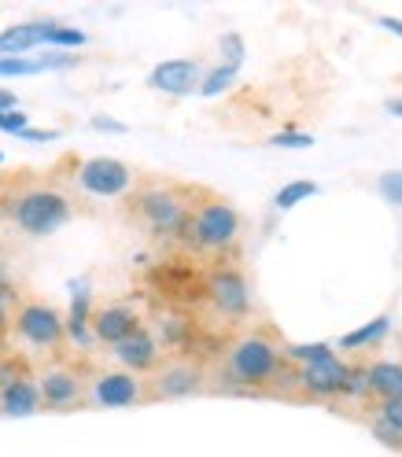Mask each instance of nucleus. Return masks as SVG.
I'll list each match as a JSON object with an SVG mask.
<instances>
[{
	"instance_id": "26",
	"label": "nucleus",
	"mask_w": 402,
	"mask_h": 457,
	"mask_svg": "<svg viewBox=\"0 0 402 457\" xmlns=\"http://www.w3.org/2000/svg\"><path fill=\"white\" fill-rule=\"evenodd\" d=\"M218 52H222V63L225 67H237L240 71V63H244V37L240 34H222L218 37Z\"/></svg>"
},
{
	"instance_id": "39",
	"label": "nucleus",
	"mask_w": 402,
	"mask_h": 457,
	"mask_svg": "<svg viewBox=\"0 0 402 457\" xmlns=\"http://www.w3.org/2000/svg\"><path fill=\"white\" fill-rule=\"evenodd\" d=\"M0 244H4V221H0Z\"/></svg>"
},
{
	"instance_id": "36",
	"label": "nucleus",
	"mask_w": 402,
	"mask_h": 457,
	"mask_svg": "<svg viewBox=\"0 0 402 457\" xmlns=\"http://www.w3.org/2000/svg\"><path fill=\"white\" fill-rule=\"evenodd\" d=\"M19 104H15V93L12 89H0V114H4V111H15Z\"/></svg>"
},
{
	"instance_id": "14",
	"label": "nucleus",
	"mask_w": 402,
	"mask_h": 457,
	"mask_svg": "<svg viewBox=\"0 0 402 457\" xmlns=\"http://www.w3.org/2000/svg\"><path fill=\"white\" fill-rule=\"evenodd\" d=\"M204 81V63L199 60H163L148 74V89L166 93V96H188Z\"/></svg>"
},
{
	"instance_id": "34",
	"label": "nucleus",
	"mask_w": 402,
	"mask_h": 457,
	"mask_svg": "<svg viewBox=\"0 0 402 457\" xmlns=\"http://www.w3.org/2000/svg\"><path fill=\"white\" fill-rule=\"evenodd\" d=\"M89 126L100 129V133H126V126H122V122H114V119H107V114H96Z\"/></svg>"
},
{
	"instance_id": "35",
	"label": "nucleus",
	"mask_w": 402,
	"mask_h": 457,
	"mask_svg": "<svg viewBox=\"0 0 402 457\" xmlns=\"http://www.w3.org/2000/svg\"><path fill=\"white\" fill-rule=\"evenodd\" d=\"M377 22L384 26V30H388V34H395V37H402V19H395V15H381Z\"/></svg>"
},
{
	"instance_id": "4",
	"label": "nucleus",
	"mask_w": 402,
	"mask_h": 457,
	"mask_svg": "<svg viewBox=\"0 0 402 457\" xmlns=\"http://www.w3.org/2000/svg\"><path fill=\"white\" fill-rule=\"evenodd\" d=\"M240 237H244L240 211L229 204V199L199 188L192 214H188V225H185V237H181L178 247H185L188 254H196V259L229 262L240 247Z\"/></svg>"
},
{
	"instance_id": "20",
	"label": "nucleus",
	"mask_w": 402,
	"mask_h": 457,
	"mask_svg": "<svg viewBox=\"0 0 402 457\" xmlns=\"http://www.w3.org/2000/svg\"><path fill=\"white\" fill-rule=\"evenodd\" d=\"M343 398L365 403L369 395V361H348V380H343Z\"/></svg>"
},
{
	"instance_id": "11",
	"label": "nucleus",
	"mask_w": 402,
	"mask_h": 457,
	"mask_svg": "<svg viewBox=\"0 0 402 457\" xmlns=\"http://www.w3.org/2000/svg\"><path fill=\"white\" fill-rule=\"evenodd\" d=\"M343 380H348V361L339 354H329L296 369L292 395L310 398V403H332V398H343Z\"/></svg>"
},
{
	"instance_id": "24",
	"label": "nucleus",
	"mask_w": 402,
	"mask_h": 457,
	"mask_svg": "<svg viewBox=\"0 0 402 457\" xmlns=\"http://www.w3.org/2000/svg\"><path fill=\"white\" fill-rule=\"evenodd\" d=\"M45 74L41 60H22V55H0V78H30Z\"/></svg>"
},
{
	"instance_id": "21",
	"label": "nucleus",
	"mask_w": 402,
	"mask_h": 457,
	"mask_svg": "<svg viewBox=\"0 0 402 457\" xmlns=\"http://www.w3.org/2000/svg\"><path fill=\"white\" fill-rule=\"evenodd\" d=\"M85 41V30H78V26H67V22H55V19H48V30H45V45H52V48H81Z\"/></svg>"
},
{
	"instance_id": "15",
	"label": "nucleus",
	"mask_w": 402,
	"mask_h": 457,
	"mask_svg": "<svg viewBox=\"0 0 402 457\" xmlns=\"http://www.w3.org/2000/svg\"><path fill=\"white\" fill-rule=\"evenodd\" d=\"M34 413H41V395H38V377L26 373L0 391V417H34Z\"/></svg>"
},
{
	"instance_id": "13",
	"label": "nucleus",
	"mask_w": 402,
	"mask_h": 457,
	"mask_svg": "<svg viewBox=\"0 0 402 457\" xmlns=\"http://www.w3.org/2000/svg\"><path fill=\"white\" fill-rule=\"evenodd\" d=\"M140 325V310L133 303H104L93 310V321H89V332L100 347H114V343H122L126 336H133Z\"/></svg>"
},
{
	"instance_id": "10",
	"label": "nucleus",
	"mask_w": 402,
	"mask_h": 457,
	"mask_svg": "<svg viewBox=\"0 0 402 457\" xmlns=\"http://www.w3.org/2000/svg\"><path fill=\"white\" fill-rule=\"evenodd\" d=\"M140 403H148V380L126 373V369H100V373L89 377V387H85V406L130 410Z\"/></svg>"
},
{
	"instance_id": "33",
	"label": "nucleus",
	"mask_w": 402,
	"mask_h": 457,
	"mask_svg": "<svg viewBox=\"0 0 402 457\" xmlns=\"http://www.w3.org/2000/svg\"><path fill=\"white\" fill-rule=\"evenodd\" d=\"M19 137L22 140H34V145H52V140H60V133H55V129H34V126L22 129Z\"/></svg>"
},
{
	"instance_id": "37",
	"label": "nucleus",
	"mask_w": 402,
	"mask_h": 457,
	"mask_svg": "<svg viewBox=\"0 0 402 457\" xmlns=\"http://www.w3.org/2000/svg\"><path fill=\"white\" fill-rule=\"evenodd\" d=\"M384 111H388V114H395V119H402V100H388V104H384Z\"/></svg>"
},
{
	"instance_id": "30",
	"label": "nucleus",
	"mask_w": 402,
	"mask_h": 457,
	"mask_svg": "<svg viewBox=\"0 0 402 457\" xmlns=\"http://www.w3.org/2000/svg\"><path fill=\"white\" fill-rule=\"evenodd\" d=\"M377 417H381L384 424H391L395 432L402 436V395H398V398H388V403H377Z\"/></svg>"
},
{
	"instance_id": "17",
	"label": "nucleus",
	"mask_w": 402,
	"mask_h": 457,
	"mask_svg": "<svg viewBox=\"0 0 402 457\" xmlns=\"http://www.w3.org/2000/svg\"><path fill=\"white\" fill-rule=\"evenodd\" d=\"M391 325H395L391 313H381V318H373L369 325H362V328H355V332H348V336H339L336 347H339V351H351V354H362V351H369V347H381V343L391 336Z\"/></svg>"
},
{
	"instance_id": "16",
	"label": "nucleus",
	"mask_w": 402,
	"mask_h": 457,
	"mask_svg": "<svg viewBox=\"0 0 402 457\" xmlns=\"http://www.w3.org/2000/svg\"><path fill=\"white\" fill-rule=\"evenodd\" d=\"M48 19H30V22H15L8 30H0V55H26L45 45Z\"/></svg>"
},
{
	"instance_id": "3",
	"label": "nucleus",
	"mask_w": 402,
	"mask_h": 457,
	"mask_svg": "<svg viewBox=\"0 0 402 457\" xmlns=\"http://www.w3.org/2000/svg\"><path fill=\"white\" fill-rule=\"evenodd\" d=\"M199 188L178 181H140L137 192L126 199L130 218L140 225V233L155 244H181L185 225L192 214Z\"/></svg>"
},
{
	"instance_id": "12",
	"label": "nucleus",
	"mask_w": 402,
	"mask_h": 457,
	"mask_svg": "<svg viewBox=\"0 0 402 457\" xmlns=\"http://www.w3.org/2000/svg\"><path fill=\"white\" fill-rule=\"evenodd\" d=\"M111 358H114V369H126V373H133V377H152L166 354L159 347V339L152 336V328L140 325L133 336H126L122 343H114Z\"/></svg>"
},
{
	"instance_id": "28",
	"label": "nucleus",
	"mask_w": 402,
	"mask_h": 457,
	"mask_svg": "<svg viewBox=\"0 0 402 457\" xmlns=\"http://www.w3.org/2000/svg\"><path fill=\"white\" fill-rule=\"evenodd\" d=\"M369 432H373V436H377V443H384L388 450H402V436L395 432V428H391V424H384V420H381L377 413H373V417H369Z\"/></svg>"
},
{
	"instance_id": "38",
	"label": "nucleus",
	"mask_w": 402,
	"mask_h": 457,
	"mask_svg": "<svg viewBox=\"0 0 402 457\" xmlns=\"http://www.w3.org/2000/svg\"><path fill=\"white\" fill-rule=\"evenodd\" d=\"M0 292H15V284H12V277L4 270H0Z\"/></svg>"
},
{
	"instance_id": "23",
	"label": "nucleus",
	"mask_w": 402,
	"mask_h": 457,
	"mask_svg": "<svg viewBox=\"0 0 402 457\" xmlns=\"http://www.w3.org/2000/svg\"><path fill=\"white\" fill-rule=\"evenodd\" d=\"M310 195H318V185H314V181H289L273 195V207L277 211H292V207H299L303 199H310Z\"/></svg>"
},
{
	"instance_id": "31",
	"label": "nucleus",
	"mask_w": 402,
	"mask_h": 457,
	"mask_svg": "<svg viewBox=\"0 0 402 457\" xmlns=\"http://www.w3.org/2000/svg\"><path fill=\"white\" fill-rule=\"evenodd\" d=\"M22 129H30V114H26L22 107L0 114V133H15V137H19Z\"/></svg>"
},
{
	"instance_id": "27",
	"label": "nucleus",
	"mask_w": 402,
	"mask_h": 457,
	"mask_svg": "<svg viewBox=\"0 0 402 457\" xmlns=\"http://www.w3.org/2000/svg\"><path fill=\"white\" fill-rule=\"evenodd\" d=\"M30 373V365H26V358H15V354H0V391H4L8 384H15L19 377Z\"/></svg>"
},
{
	"instance_id": "7",
	"label": "nucleus",
	"mask_w": 402,
	"mask_h": 457,
	"mask_svg": "<svg viewBox=\"0 0 402 457\" xmlns=\"http://www.w3.org/2000/svg\"><path fill=\"white\" fill-rule=\"evenodd\" d=\"M199 295H204V303L229 325H240V321L251 318V306H255L251 280L233 262H211V270L204 273V288H199Z\"/></svg>"
},
{
	"instance_id": "2",
	"label": "nucleus",
	"mask_w": 402,
	"mask_h": 457,
	"mask_svg": "<svg viewBox=\"0 0 402 457\" xmlns=\"http://www.w3.org/2000/svg\"><path fill=\"white\" fill-rule=\"evenodd\" d=\"M74 218V199L63 185L41 174H15L0 181V221H8L15 233L41 240L60 233Z\"/></svg>"
},
{
	"instance_id": "8",
	"label": "nucleus",
	"mask_w": 402,
	"mask_h": 457,
	"mask_svg": "<svg viewBox=\"0 0 402 457\" xmlns=\"http://www.w3.org/2000/svg\"><path fill=\"white\" fill-rule=\"evenodd\" d=\"M211 369L207 361L188 358V354H170L159 361V369L148 380V403H181V398H196L207 391Z\"/></svg>"
},
{
	"instance_id": "22",
	"label": "nucleus",
	"mask_w": 402,
	"mask_h": 457,
	"mask_svg": "<svg viewBox=\"0 0 402 457\" xmlns=\"http://www.w3.org/2000/svg\"><path fill=\"white\" fill-rule=\"evenodd\" d=\"M237 81V67H225V63H218V67H211V71H204V81H199V96H222L229 85Z\"/></svg>"
},
{
	"instance_id": "25",
	"label": "nucleus",
	"mask_w": 402,
	"mask_h": 457,
	"mask_svg": "<svg viewBox=\"0 0 402 457\" xmlns=\"http://www.w3.org/2000/svg\"><path fill=\"white\" fill-rule=\"evenodd\" d=\"M377 192L384 204L391 207H402V170H388V174L377 178Z\"/></svg>"
},
{
	"instance_id": "32",
	"label": "nucleus",
	"mask_w": 402,
	"mask_h": 457,
	"mask_svg": "<svg viewBox=\"0 0 402 457\" xmlns=\"http://www.w3.org/2000/svg\"><path fill=\"white\" fill-rule=\"evenodd\" d=\"M19 306V295L15 292H0V339L12 332V313Z\"/></svg>"
},
{
	"instance_id": "19",
	"label": "nucleus",
	"mask_w": 402,
	"mask_h": 457,
	"mask_svg": "<svg viewBox=\"0 0 402 457\" xmlns=\"http://www.w3.org/2000/svg\"><path fill=\"white\" fill-rule=\"evenodd\" d=\"M67 339H74V343H93V332H89V321H93V295L85 292V288H78L74 292V299H71V313H67Z\"/></svg>"
},
{
	"instance_id": "18",
	"label": "nucleus",
	"mask_w": 402,
	"mask_h": 457,
	"mask_svg": "<svg viewBox=\"0 0 402 457\" xmlns=\"http://www.w3.org/2000/svg\"><path fill=\"white\" fill-rule=\"evenodd\" d=\"M369 395L377 398V403L398 398L402 395V361H391V358L369 361Z\"/></svg>"
},
{
	"instance_id": "29",
	"label": "nucleus",
	"mask_w": 402,
	"mask_h": 457,
	"mask_svg": "<svg viewBox=\"0 0 402 457\" xmlns=\"http://www.w3.org/2000/svg\"><path fill=\"white\" fill-rule=\"evenodd\" d=\"M273 148H314V137L310 133H299V129H284L277 137H270Z\"/></svg>"
},
{
	"instance_id": "9",
	"label": "nucleus",
	"mask_w": 402,
	"mask_h": 457,
	"mask_svg": "<svg viewBox=\"0 0 402 457\" xmlns=\"http://www.w3.org/2000/svg\"><path fill=\"white\" fill-rule=\"evenodd\" d=\"M38 377V395H41V410L48 413H71L85 406V387H89V377L81 373L78 365L67 361H52L45 365Z\"/></svg>"
},
{
	"instance_id": "5",
	"label": "nucleus",
	"mask_w": 402,
	"mask_h": 457,
	"mask_svg": "<svg viewBox=\"0 0 402 457\" xmlns=\"http://www.w3.org/2000/svg\"><path fill=\"white\" fill-rule=\"evenodd\" d=\"M12 336L30 354H55L67 343V321L45 299H19L12 313Z\"/></svg>"
},
{
	"instance_id": "40",
	"label": "nucleus",
	"mask_w": 402,
	"mask_h": 457,
	"mask_svg": "<svg viewBox=\"0 0 402 457\" xmlns=\"http://www.w3.org/2000/svg\"><path fill=\"white\" fill-rule=\"evenodd\" d=\"M0 162H4V152H0Z\"/></svg>"
},
{
	"instance_id": "6",
	"label": "nucleus",
	"mask_w": 402,
	"mask_h": 457,
	"mask_svg": "<svg viewBox=\"0 0 402 457\" xmlns=\"http://www.w3.org/2000/svg\"><path fill=\"white\" fill-rule=\"evenodd\" d=\"M78 192L93 195V199H130L140 185V174L111 155H89V159H74L71 162V178H67Z\"/></svg>"
},
{
	"instance_id": "1",
	"label": "nucleus",
	"mask_w": 402,
	"mask_h": 457,
	"mask_svg": "<svg viewBox=\"0 0 402 457\" xmlns=\"http://www.w3.org/2000/svg\"><path fill=\"white\" fill-rule=\"evenodd\" d=\"M296 369L284 343L266 328H247L222 347V384L233 395H292Z\"/></svg>"
}]
</instances>
